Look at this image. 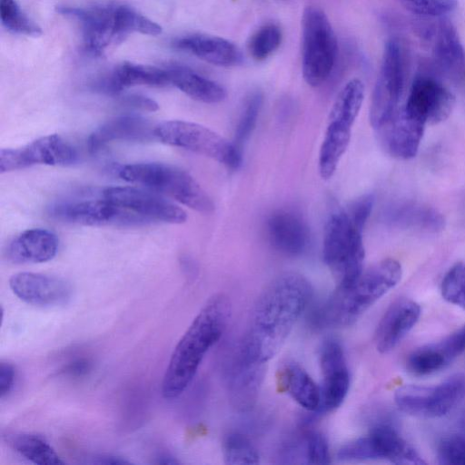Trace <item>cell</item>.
I'll return each instance as SVG.
<instances>
[{
  "label": "cell",
  "mask_w": 465,
  "mask_h": 465,
  "mask_svg": "<svg viewBox=\"0 0 465 465\" xmlns=\"http://www.w3.org/2000/svg\"><path fill=\"white\" fill-rule=\"evenodd\" d=\"M266 372V363L251 360L237 348L229 365L227 388L231 405L240 412L256 403Z\"/></svg>",
  "instance_id": "obj_16"
},
{
  "label": "cell",
  "mask_w": 465,
  "mask_h": 465,
  "mask_svg": "<svg viewBox=\"0 0 465 465\" xmlns=\"http://www.w3.org/2000/svg\"><path fill=\"white\" fill-rule=\"evenodd\" d=\"M92 463L94 464H129L130 461L123 459L122 457L114 455H101L95 457Z\"/></svg>",
  "instance_id": "obj_47"
},
{
  "label": "cell",
  "mask_w": 465,
  "mask_h": 465,
  "mask_svg": "<svg viewBox=\"0 0 465 465\" xmlns=\"http://www.w3.org/2000/svg\"><path fill=\"white\" fill-rule=\"evenodd\" d=\"M222 449L226 464H258L260 462L256 447L248 437L240 432H229L223 438Z\"/></svg>",
  "instance_id": "obj_33"
},
{
  "label": "cell",
  "mask_w": 465,
  "mask_h": 465,
  "mask_svg": "<svg viewBox=\"0 0 465 465\" xmlns=\"http://www.w3.org/2000/svg\"><path fill=\"white\" fill-rule=\"evenodd\" d=\"M155 463L157 464H178L179 462L172 456L166 454H161L158 456Z\"/></svg>",
  "instance_id": "obj_48"
},
{
  "label": "cell",
  "mask_w": 465,
  "mask_h": 465,
  "mask_svg": "<svg viewBox=\"0 0 465 465\" xmlns=\"http://www.w3.org/2000/svg\"><path fill=\"white\" fill-rule=\"evenodd\" d=\"M57 236L46 229H28L14 238L6 247L5 256L13 263H41L57 253Z\"/></svg>",
  "instance_id": "obj_24"
},
{
  "label": "cell",
  "mask_w": 465,
  "mask_h": 465,
  "mask_svg": "<svg viewBox=\"0 0 465 465\" xmlns=\"http://www.w3.org/2000/svg\"><path fill=\"white\" fill-rule=\"evenodd\" d=\"M362 231L346 211L332 213L325 225L322 258L337 287L351 284L363 271Z\"/></svg>",
  "instance_id": "obj_5"
},
{
  "label": "cell",
  "mask_w": 465,
  "mask_h": 465,
  "mask_svg": "<svg viewBox=\"0 0 465 465\" xmlns=\"http://www.w3.org/2000/svg\"><path fill=\"white\" fill-rule=\"evenodd\" d=\"M442 297L449 302L465 309V263L453 265L441 282Z\"/></svg>",
  "instance_id": "obj_38"
},
{
  "label": "cell",
  "mask_w": 465,
  "mask_h": 465,
  "mask_svg": "<svg viewBox=\"0 0 465 465\" xmlns=\"http://www.w3.org/2000/svg\"><path fill=\"white\" fill-rule=\"evenodd\" d=\"M338 55V42L327 15L320 7L310 5L302 17V72L312 87L322 85L330 77Z\"/></svg>",
  "instance_id": "obj_6"
},
{
  "label": "cell",
  "mask_w": 465,
  "mask_h": 465,
  "mask_svg": "<svg viewBox=\"0 0 465 465\" xmlns=\"http://www.w3.org/2000/svg\"><path fill=\"white\" fill-rule=\"evenodd\" d=\"M15 380V367L8 361L0 362V396L4 398L14 388Z\"/></svg>",
  "instance_id": "obj_45"
},
{
  "label": "cell",
  "mask_w": 465,
  "mask_h": 465,
  "mask_svg": "<svg viewBox=\"0 0 465 465\" xmlns=\"http://www.w3.org/2000/svg\"><path fill=\"white\" fill-rule=\"evenodd\" d=\"M155 138L163 143L189 150L212 158L231 169L242 162V152L233 142L199 124L164 121L154 128Z\"/></svg>",
  "instance_id": "obj_7"
},
{
  "label": "cell",
  "mask_w": 465,
  "mask_h": 465,
  "mask_svg": "<svg viewBox=\"0 0 465 465\" xmlns=\"http://www.w3.org/2000/svg\"><path fill=\"white\" fill-rule=\"evenodd\" d=\"M425 124L399 107L378 130L386 152L398 159L413 158L419 150Z\"/></svg>",
  "instance_id": "obj_18"
},
{
  "label": "cell",
  "mask_w": 465,
  "mask_h": 465,
  "mask_svg": "<svg viewBox=\"0 0 465 465\" xmlns=\"http://www.w3.org/2000/svg\"><path fill=\"white\" fill-rule=\"evenodd\" d=\"M319 358L322 381L318 412H328L337 409L345 400L350 388V373L343 349L337 340H325L320 348Z\"/></svg>",
  "instance_id": "obj_14"
},
{
  "label": "cell",
  "mask_w": 465,
  "mask_h": 465,
  "mask_svg": "<svg viewBox=\"0 0 465 465\" xmlns=\"http://www.w3.org/2000/svg\"><path fill=\"white\" fill-rule=\"evenodd\" d=\"M410 12L423 16H441L457 6V0H399Z\"/></svg>",
  "instance_id": "obj_40"
},
{
  "label": "cell",
  "mask_w": 465,
  "mask_h": 465,
  "mask_svg": "<svg viewBox=\"0 0 465 465\" xmlns=\"http://www.w3.org/2000/svg\"><path fill=\"white\" fill-rule=\"evenodd\" d=\"M120 104L127 108L146 112H154L159 107L158 104L154 100L147 96L135 94L124 96L121 99Z\"/></svg>",
  "instance_id": "obj_44"
},
{
  "label": "cell",
  "mask_w": 465,
  "mask_h": 465,
  "mask_svg": "<svg viewBox=\"0 0 465 465\" xmlns=\"http://www.w3.org/2000/svg\"><path fill=\"white\" fill-rule=\"evenodd\" d=\"M337 458L341 461L387 460L395 464H425L416 450L386 422L375 424L366 436L344 444Z\"/></svg>",
  "instance_id": "obj_8"
},
{
  "label": "cell",
  "mask_w": 465,
  "mask_h": 465,
  "mask_svg": "<svg viewBox=\"0 0 465 465\" xmlns=\"http://www.w3.org/2000/svg\"><path fill=\"white\" fill-rule=\"evenodd\" d=\"M305 459L310 464H329L331 455L325 437L318 431H311L305 438Z\"/></svg>",
  "instance_id": "obj_41"
},
{
  "label": "cell",
  "mask_w": 465,
  "mask_h": 465,
  "mask_svg": "<svg viewBox=\"0 0 465 465\" xmlns=\"http://www.w3.org/2000/svg\"><path fill=\"white\" fill-rule=\"evenodd\" d=\"M171 84L168 69L124 62L111 73L97 79L94 90L114 95L124 88L135 85L162 87Z\"/></svg>",
  "instance_id": "obj_20"
},
{
  "label": "cell",
  "mask_w": 465,
  "mask_h": 465,
  "mask_svg": "<svg viewBox=\"0 0 465 465\" xmlns=\"http://www.w3.org/2000/svg\"><path fill=\"white\" fill-rule=\"evenodd\" d=\"M114 24L119 43L130 33L158 35L162 26L130 6L119 5L114 8Z\"/></svg>",
  "instance_id": "obj_32"
},
{
  "label": "cell",
  "mask_w": 465,
  "mask_h": 465,
  "mask_svg": "<svg viewBox=\"0 0 465 465\" xmlns=\"http://www.w3.org/2000/svg\"><path fill=\"white\" fill-rule=\"evenodd\" d=\"M266 227L271 244L281 253L298 256L306 251L310 242L309 229L295 213L276 211L268 218Z\"/></svg>",
  "instance_id": "obj_21"
},
{
  "label": "cell",
  "mask_w": 465,
  "mask_h": 465,
  "mask_svg": "<svg viewBox=\"0 0 465 465\" xmlns=\"http://www.w3.org/2000/svg\"><path fill=\"white\" fill-rule=\"evenodd\" d=\"M374 204V196L372 194H364L355 200L346 210L352 223L363 230Z\"/></svg>",
  "instance_id": "obj_43"
},
{
  "label": "cell",
  "mask_w": 465,
  "mask_h": 465,
  "mask_svg": "<svg viewBox=\"0 0 465 465\" xmlns=\"http://www.w3.org/2000/svg\"><path fill=\"white\" fill-rule=\"evenodd\" d=\"M262 103L263 95L260 91L252 92L245 99L233 138V143L241 149L256 127Z\"/></svg>",
  "instance_id": "obj_36"
},
{
  "label": "cell",
  "mask_w": 465,
  "mask_h": 465,
  "mask_svg": "<svg viewBox=\"0 0 465 465\" xmlns=\"http://www.w3.org/2000/svg\"><path fill=\"white\" fill-rule=\"evenodd\" d=\"M312 295L310 282L288 272L274 278L259 295L238 346L252 361L267 363L282 349Z\"/></svg>",
  "instance_id": "obj_1"
},
{
  "label": "cell",
  "mask_w": 465,
  "mask_h": 465,
  "mask_svg": "<svg viewBox=\"0 0 465 465\" xmlns=\"http://www.w3.org/2000/svg\"><path fill=\"white\" fill-rule=\"evenodd\" d=\"M91 369V362L86 359H77L68 363L63 370L65 374L70 376H83Z\"/></svg>",
  "instance_id": "obj_46"
},
{
  "label": "cell",
  "mask_w": 465,
  "mask_h": 465,
  "mask_svg": "<svg viewBox=\"0 0 465 465\" xmlns=\"http://www.w3.org/2000/svg\"><path fill=\"white\" fill-rule=\"evenodd\" d=\"M454 105L453 94L440 80L422 74L413 81L403 107L425 124H437L450 115Z\"/></svg>",
  "instance_id": "obj_13"
},
{
  "label": "cell",
  "mask_w": 465,
  "mask_h": 465,
  "mask_svg": "<svg viewBox=\"0 0 465 465\" xmlns=\"http://www.w3.org/2000/svg\"><path fill=\"white\" fill-rule=\"evenodd\" d=\"M432 345L449 365L465 351V324L441 341L432 343Z\"/></svg>",
  "instance_id": "obj_42"
},
{
  "label": "cell",
  "mask_w": 465,
  "mask_h": 465,
  "mask_svg": "<svg viewBox=\"0 0 465 465\" xmlns=\"http://www.w3.org/2000/svg\"><path fill=\"white\" fill-rule=\"evenodd\" d=\"M119 176L129 183L143 185L164 193L202 213L214 210L212 198L186 171L161 163L126 164L118 170Z\"/></svg>",
  "instance_id": "obj_4"
},
{
  "label": "cell",
  "mask_w": 465,
  "mask_h": 465,
  "mask_svg": "<svg viewBox=\"0 0 465 465\" xmlns=\"http://www.w3.org/2000/svg\"><path fill=\"white\" fill-rule=\"evenodd\" d=\"M173 44L177 49L217 66L239 65L243 59L240 48L232 41L221 36L193 34L180 37Z\"/></svg>",
  "instance_id": "obj_23"
},
{
  "label": "cell",
  "mask_w": 465,
  "mask_h": 465,
  "mask_svg": "<svg viewBox=\"0 0 465 465\" xmlns=\"http://www.w3.org/2000/svg\"><path fill=\"white\" fill-rule=\"evenodd\" d=\"M351 135V130L327 124L318 160L319 173L322 179L328 180L334 174L349 146Z\"/></svg>",
  "instance_id": "obj_29"
},
{
  "label": "cell",
  "mask_w": 465,
  "mask_h": 465,
  "mask_svg": "<svg viewBox=\"0 0 465 465\" xmlns=\"http://www.w3.org/2000/svg\"><path fill=\"white\" fill-rule=\"evenodd\" d=\"M115 5H102L92 8L59 5L56 11L76 19L82 25L84 45L94 56H100L109 45L119 43L115 24Z\"/></svg>",
  "instance_id": "obj_15"
},
{
  "label": "cell",
  "mask_w": 465,
  "mask_h": 465,
  "mask_svg": "<svg viewBox=\"0 0 465 465\" xmlns=\"http://www.w3.org/2000/svg\"><path fill=\"white\" fill-rule=\"evenodd\" d=\"M9 441L18 454L35 464H64L52 446L41 436L19 433L12 436Z\"/></svg>",
  "instance_id": "obj_30"
},
{
  "label": "cell",
  "mask_w": 465,
  "mask_h": 465,
  "mask_svg": "<svg viewBox=\"0 0 465 465\" xmlns=\"http://www.w3.org/2000/svg\"><path fill=\"white\" fill-rule=\"evenodd\" d=\"M405 81L406 62L402 45L398 39L391 38L384 46L381 71L370 107V122L376 130L400 107Z\"/></svg>",
  "instance_id": "obj_9"
},
{
  "label": "cell",
  "mask_w": 465,
  "mask_h": 465,
  "mask_svg": "<svg viewBox=\"0 0 465 465\" xmlns=\"http://www.w3.org/2000/svg\"><path fill=\"white\" fill-rule=\"evenodd\" d=\"M48 213L60 221L88 226H133L150 223L105 198L51 205Z\"/></svg>",
  "instance_id": "obj_10"
},
{
  "label": "cell",
  "mask_w": 465,
  "mask_h": 465,
  "mask_svg": "<svg viewBox=\"0 0 465 465\" xmlns=\"http://www.w3.org/2000/svg\"><path fill=\"white\" fill-rule=\"evenodd\" d=\"M77 160L74 148L58 134L40 137L19 148L0 150V173L35 164L70 165Z\"/></svg>",
  "instance_id": "obj_11"
},
{
  "label": "cell",
  "mask_w": 465,
  "mask_h": 465,
  "mask_svg": "<svg viewBox=\"0 0 465 465\" xmlns=\"http://www.w3.org/2000/svg\"><path fill=\"white\" fill-rule=\"evenodd\" d=\"M433 56L436 64L447 75L459 77L465 73V49L454 25L441 21L433 35Z\"/></svg>",
  "instance_id": "obj_26"
},
{
  "label": "cell",
  "mask_w": 465,
  "mask_h": 465,
  "mask_svg": "<svg viewBox=\"0 0 465 465\" xmlns=\"http://www.w3.org/2000/svg\"><path fill=\"white\" fill-rule=\"evenodd\" d=\"M437 456L440 463L449 465H465V434H451L441 440Z\"/></svg>",
  "instance_id": "obj_39"
},
{
  "label": "cell",
  "mask_w": 465,
  "mask_h": 465,
  "mask_svg": "<svg viewBox=\"0 0 465 465\" xmlns=\"http://www.w3.org/2000/svg\"><path fill=\"white\" fill-rule=\"evenodd\" d=\"M386 221L393 226L437 232L444 228V217L432 207L415 202L392 204L385 213Z\"/></svg>",
  "instance_id": "obj_27"
},
{
  "label": "cell",
  "mask_w": 465,
  "mask_h": 465,
  "mask_svg": "<svg viewBox=\"0 0 465 465\" xmlns=\"http://www.w3.org/2000/svg\"><path fill=\"white\" fill-rule=\"evenodd\" d=\"M282 41V32L280 26L267 23L249 37L247 50L254 60L264 61L280 47Z\"/></svg>",
  "instance_id": "obj_34"
},
{
  "label": "cell",
  "mask_w": 465,
  "mask_h": 465,
  "mask_svg": "<svg viewBox=\"0 0 465 465\" xmlns=\"http://www.w3.org/2000/svg\"><path fill=\"white\" fill-rule=\"evenodd\" d=\"M232 313L229 297H211L176 344L162 382L166 399L180 396L193 381L204 356L221 339Z\"/></svg>",
  "instance_id": "obj_2"
},
{
  "label": "cell",
  "mask_w": 465,
  "mask_h": 465,
  "mask_svg": "<svg viewBox=\"0 0 465 465\" xmlns=\"http://www.w3.org/2000/svg\"><path fill=\"white\" fill-rule=\"evenodd\" d=\"M465 397V376L457 374L432 386L430 418L450 412Z\"/></svg>",
  "instance_id": "obj_31"
},
{
  "label": "cell",
  "mask_w": 465,
  "mask_h": 465,
  "mask_svg": "<svg viewBox=\"0 0 465 465\" xmlns=\"http://www.w3.org/2000/svg\"><path fill=\"white\" fill-rule=\"evenodd\" d=\"M103 197L149 222L181 224L187 220L186 212L180 206L159 194L142 189L128 186L107 187L103 192Z\"/></svg>",
  "instance_id": "obj_12"
},
{
  "label": "cell",
  "mask_w": 465,
  "mask_h": 465,
  "mask_svg": "<svg viewBox=\"0 0 465 465\" xmlns=\"http://www.w3.org/2000/svg\"><path fill=\"white\" fill-rule=\"evenodd\" d=\"M0 19L8 31L27 36H39L42 29L26 15L15 0H0Z\"/></svg>",
  "instance_id": "obj_35"
},
{
  "label": "cell",
  "mask_w": 465,
  "mask_h": 465,
  "mask_svg": "<svg viewBox=\"0 0 465 465\" xmlns=\"http://www.w3.org/2000/svg\"><path fill=\"white\" fill-rule=\"evenodd\" d=\"M277 388L287 392L308 411H318L321 401L320 386L297 362L287 361L277 371Z\"/></svg>",
  "instance_id": "obj_25"
},
{
  "label": "cell",
  "mask_w": 465,
  "mask_h": 465,
  "mask_svg": "<svg viewBox=\"0 0 465 465\" xmlns=\"http://www.w3.org/2000/svg\"><path fill=\"white\" fill-rule=\"evenodd\" d=\"M153 125L145 118L122 115L97 127L88 137L89 152L97 153L114 141L146 142L155 138Z\"/></svg>",
  "instance_id": "obj_22"
},
{
  "label": "cell",
  "mask_w": 465,
  "mask_h": 465,
  "mask_svg": "<svg viewBox=\"0 0 465 465\" xmlns=\"http://www.w3.org/2000/svg\"><path fill=\"white\" fill-rule=\"evenodd\" d=\"M402 275L401 263L391 258L363 270L349 285L337 287L318 314L319 322L346 327L354 323L379 299L395 287Z\"/></svg>",
  "instance_id": "obj_3"
},
{
  "label": "cell",
  "mask_w": 465,
  "mask_h": 465,
  "mask_svg": "<svg viewBox=\"0 0 465 465\" xmlns=\"http://www.w3.org/2000/svg\"><path fill=\"white\" fill-rule=\"evenodd\" d=\"M447 366L442 357L437 352L432 344L424 345L413 351L408 360V370L420 376L437 372Z\"/></svg>",
  "instance_id": "obj_37"
},
{
  "label": "cell",
  "mask_w": 465,
  "mask_h": 465,
  "mask_svg": "<svg viewBox=\"0 0 465 465\" xmlns=\"http://www.w3.org/2000/svg\"><path fill=\"white\" fill-rule=\"evenodd\" d=\"M168 70L171 84L192 99L205 104H218L227 96V92L223 85L190 67L173 65Z\"/></svg>",
  "instance_id": "obj_28"
},
{
  "label": "cell",
  "mask_w": 465,
  "mask_h": 465,
  "mask_svg": "<svg viewBox=\"0 0 465 465\" xmlns=\"http://www.w3.org/2000/svg\"><path fill=\"white\" fill-rule=\"evenodd\" d=\"M9 286L23 302L41 307L67 303L73 291L70 283L62 278L29 272L12 275Z\"/></svg>",
  "instance_id": "obj_17"
},
{
  "label": "cell",
  "mask_w": 465,
  "mask_h": 465,
  "mask_svg": "<svg viewBox=\"0 0 465 465\" xmlns=\"http://www.w3.org/2000/svg\"><path fill=\"white\" fill-rule=\"evenodd\" d=\"M420 316V307L416 302L401 298L392 302L375 331L377 350L381 353L393 350L415 326Z\"/></svg>",
  "instance_id": "obj_19"
}]
</instances>
